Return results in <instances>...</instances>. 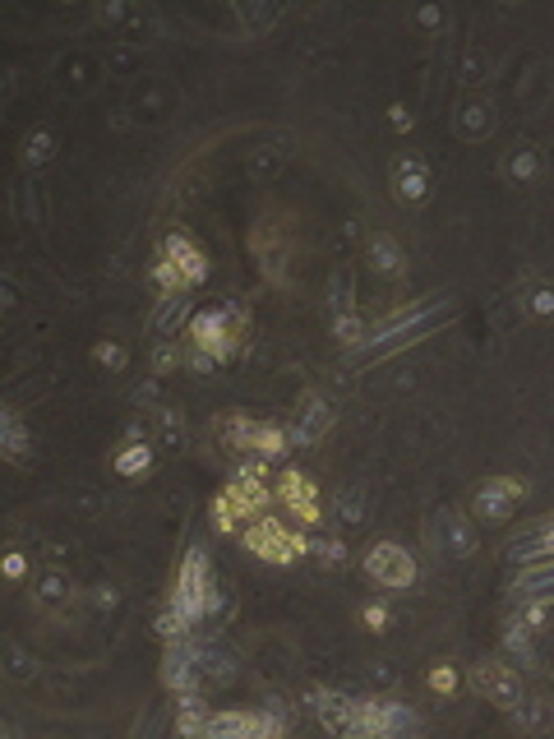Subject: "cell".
<instances>
[{
	"instance_id": "cell-1",
	"label": "cell",
	"mask_w": 554,
	"mask_h": 739,
	"mask_svg": "<svg viewBox=\"0 0 554 739\" xmlns=\"http://www.w3.org/2000/svg\"><path fill=\"white\" fill-rule=\"evenodd\" d=\"M241 546L254 559H263V564H296V559L309 555L305 531L291 527V522H282V518H272V513H259L254 522L241 527Z\"/></svg>"
},
{
	"instance_id": "cell-2",
	"label": "cell",
	"mask_w": 554,
	"mask_h": 739,
	"mask_svg": "<svg viewBox=\"0 0 554 739\" xmlns=\"http://www.w3.org/2000/svg\"><path fill=\"white\" fill-rule=\"evenodd\" d=\"M222 605V592H217V577H213V564L204 550H189L185 564H180V577H176V592H171V610H180L189 624L204 619Z\"/></svg>"
},
{
	"instance_id": "cell-3",
	"label": "cell",
	"mask_w": 554,
	"mask_h": 739,
	"mask_svg": "<svg viewBox=\"0 0 554 739\" xmlns=\"http://www.w3.org/2000/svg\"><path fill=\"white\" fill-rule=\"evenodd\" d=\"M471 684L485 703H494L499 712H512L527 703V684H522V670L503 656H485L481 666H471Z\"/></svg>"
},
{
	"instance_id": "cell-4",
	"label": "cell",
	"mask_w": 554,
	"mask_h": 739,
	"mask_svg": "<svg viewBox=\"0 0 554 739\" xmlns=\"http://www.w3.org/2000/svg\"><path fill=\"white\" fill-rule=\"evenodd\" d=\"M222 444L226 448H235V453H245V457H263V462H277L287 448H291V439L277 430V425H259V420H250V416H231V420H222Z\"/></svg>"
},
{
	"instance_id": "cell-5",
	"label": "cell",
	"mask_w": 554,
	"mask_h": 739,
	"mask_svg": "<svg viewBox=\"0 0 554 739\" xmlns=\"http://www.w3.org/2000/svg\"><path fill=\"white\" fill-rule=\"evenodd\" d=\"M365 573L383 592H407L416 582V555L407 546H398V540H379V546L365 550Z\"/></svg>"
},
{
	"instance_id": "cell-6",
	"label": "cell",
	"mask_w": 554,
	"mask_h": 739,
	"mask_svg": "<svg viewBox=\"0 0 554 739\" xmlns=\"http://www.w3.org/2000/svg\"><path fill=\"white\" fill-rule=\"evenodd\" d=\"M416 730V716L402 703H379V697H351L346 734H398Z\"/></svg>"
},
{
	"instance_id": "cell-7",
	"label": "cell",
	"mask_w": 554,
	"mask_h": 739,
	"mask_svg": "<svg viewBox=\"0 0 554 739\" xmlns=\"http://www.w3.org/2000/svg\"><path fill=\"white\" fill-rule=\"evenodd\" d=\"M522 494H527L522 481H512V476H490V481L476 490V499H471V509H476V518H481L485 527H503V522L512 518V509H518Z\"/></svg>"
},
{
	"instance_id": "cell-8",
	"label": "cell",
	"mask_w": 554,
	"mask_h": 739,
	"mask_svg": "<svg viewBox=\"0 0 554 739\" xmlns=\"http://www.w3.org/2000/svg\"><path fill=\"white\" fill-rule=\"evenodd\" d=\"M189 342H194V352H204V356H213V361H226V356L235 352V342H241V328L226 319V309H208V315L194 319Z\"/></svg>"
},
{
	"instance_id": "cell-9",
	"label": "cell",
	"mask_w": 554,
	"mask_h": 739,
	"mask_svg": "<svg viewBox=\"0 0 554 739\" xmlns=\"http://www.w3.org/2000/svg\"><path fill=\"white\" fill-rule=\"evenodd\" d=\"M204 675V651L194 647V642H171L167 647V660H162V684L171 693H194V684H199Z\"/></svg>"
},
{
	"instance_id": "cell-10",
	"label": "cell",
	"mask_w": 554,
	"mask_h": 739,
	"mask_svg": "<svg viewBox=\"0 0 554 739\" xmlns=\"http://www.w3.org/2000/svg\"><path fill=\"white\" fill-rule=\"evenodd\" d=\"M272 503H287L291 518H296L300 527H314V522H319V499H314L309 476H300V472H282V476H277Z\"/></svg>"
},
{
	"instance_id": "cell-11",
	"label": "cell",
	"mask_w": 554,
	"mask_h": 739,
	"mask_svg": "<svg viewBox=\"0 0 554 739\" xmlns=\"http://www.w3.org/2000/svg\"><path fill=\"white\" fill-rule=\"evenodd\" d=\"M392 194H398L402 204H420L429 194V167L416 158V152H402V158H392Z\"/></svg>"
},
{
	"instance_id": "cell-12",
	"label": "cell",
	"mask_w": 554,
	"mask_h": 739,
	"mask_svg": "<svg viewBox=\"0 0 554 739\" xmlns=\"http://www.w3.org/2000/svg\"><path fill=\"white\" fill-rule=\"evenodd\" d=\"M167 259L176 263V273L185 278V287H199L208 278V259H204L199 245L185 236V231H171V236H167Z\"/></svg>"
},
{
	"instance_id": "cell-13",
	"label": "cell",
	"mask_w": 554,
	"mask_h": 739,
	"mask_svg": "<svg viewBox=\"0 0 554 739\" xmlns=\"http://www.w3.org/2000/svg\"><path fill=\"white\" fill-rule=\"evenodd\" d=\"M439 550L448 559H466L471 550H476V527H471V518H462L457 509L439 513Z\"/></svg>"
},
{
	"instance_id": "cell-14",
	"label": "cell",
	"mask_w": 554,
	"mask_h": 739,
	"mask_svg": "<svg viewBox=\"0 0 554 739\" xmlns=\"http://www.w3.org/2000/svg\"><path fill=\"white\" fill-rule=\"evenodd\" d=\"M208 734H282V725H277L268 712H222V716H208Z\"/></svg>"
},
{
	"instance_id": "cell-15",
	"label": "cell",
	"mask_w": 554,
	"mask_h": 739,
	"mask_svg": "<svg viewBox=\"0 0 554 739\" xmlns=\"http://www.w3.org/2000/svg\"><path fill=\"white\" fill-rule=\"evenodd\" d=\"M328 425H333V407L324 402V398H305V407H300V425H296V430L287 435L296 448H305V444H314V439H319L324 430H328Z\"/></svg>"
},
{
	"instance_id": "cell-16",
	"label": "cell",
	"mask_w": 554,
	"mask_h": 739,
	"mask_svg": "<svg viewBox=\"0 0 554 739\" xmlns=\"http://www.w3.org/2000/svg\"><path fill=\"white\" fill-rule=\"evenodd\" d=\"M490 130H494V106H490L485 97H466L462 111H457V134L476 143V139H485Z\"/></svg>"
},
{
	"instance_id": "cell-17",
	"label": "cell",
	"mask_w": 554,
	"mask_h": 739,
	"mask_svg": "<svg viewBox=\"0 0 554 739\" xmlns=\"http://www.w3.org/2000/svg\"><path fill=\"white\" fill-rule=\"evenodd\" d=\"M365 254H370V263L379 268V273H398V268L407 263L398 236H388V231H374V236L365 241Z\"/></svg>"
},
{
	"instance_id": "cell-18",
	"label": "cell",
	"mask_w": 554,
	"mask_h": 739,
	"mask_svg": "<svg viewBox=\"0 0 554 739\" xmlns=\"http://www.w3.org/2000/svg\"><path fill=\"white\" fill-rule=\"evenodd\" d=\"M503 176L512 180V185H531L536 176H540V152L531 148V143H518L503 158Z\"/></svg>"
},
{
	"instance_id": "cell-19",
	"label": "cell",
	"mask_w": 554,
	"mask_h": 739,
	"mask_svg": "<svg viewBox=\"0 0 554 739\" xmlns=\"http://www.w3.org/2000/svg\"><path fill=\"white\" fill-rule=\"evenodd\" d=\"M69 596H74V577H69L65 568H47L42 577H37V605L56 610V605H65Z\"/></svg>"
},
{
	"instance_id": "cell-20",
	"label": "cell",
	"mask_w": 554,
	"mask_h": 739,
	"mask_svg": "<svg viewBox=\"0 0 554 739\" xmlns=\"http://www.w3.org/2000/svg\"><path fill=\"white\" fill-rule=\"evenodd\" d=\"M512 559H518V564H545V559H554V518L540 531H531L522 546H512Z\"/></svg>"
},
{
	"instance_id": "cell-21",
	"label": "cell",
	"mask_w": 554,
	"mask_h": 739,
	"mask_svg": "<svg viewBox=\"0 0 554 739\" xmlns=\"http://www.w3.org/2000/svg\"><path fill=\"white\" fill-rule=\"evenodd\" d=\"M176 730H180V734H208V707H204V697L180 693V707H176Z\"/></svg>"
},
{
	"instance_id": "cell-22",
	"label": "cell",
	"mask_w": 554,
	"mask_h": 739,
	"mask_svg": "<svg viewBox=\"0 0 554 739\" xmlns=\"http://www.w3.org/2000/svg\"><path fill=\"white\" fill-rule=\"evenodd\" d=\"M512 592H518L522 601H527V596L554 601V564H540V568H531L527 577H518V587H512Z\"/></svg>"
},
{
	"instance_id": "cell-23",
	"label": "cell",
	"mask_w": 554,
	"mask_h": 739,
	"mask_svg": "<svg viewBox=\"0 0 554 739\" xmlns=\"http://www.w3.org/2000/svg\"><path fill=\"white\" fill-rule=\"evenodd\" d=\"M333 337H337L342 346H365V342H370V324L351 309V315H337V319H333Z\"/></svg>"
},
{
	"instance_id": "cell-24",
	"label": "cell",
	"mask_w": 554,
	"mask_h": 739,
	"mask_svg": "<svg viewBox=\"0 0 554 739\" xmlns=\"http://www.w3.org/2000/svg\"><path fill=\"white\" fill-rule=\"evenodd\" d=\"M185 315H189V296H185V291H167V300H162V309H157L152 328H157V333H171Z\"/></svg>"
},
{
	"instance_id": "cell-25",
	"label": "cell",
	"mask_w": 554,
	"mask_h": 739,
	"mask_svg": "<svg viewBox=\"0 0 554 739\" xmlns=\"http://www.w3.org/2000/svg\"><path fill=\"white\" fill-rule=\"evenodd\" d=\"M309 555H314V564H319V568H346V546H342V540H333V536H314L309 540Z\"/></svg>"
},
{
	"instance_id": "cell-26",
	"label": "cell",
	"mask_w": 554,
	"mask_h": 739,
	"mask_svg": "<svg viewBox=\"0 0 554 739\" xmlns=\"http://www.w3.org/2000/svg\"><path fill=\"white\" fill-rule=\"evenodd\" d=\"M0 430H5V457L23 462L28 457V430H23V420L14 411H5V416H0Z\"/></svg>"
},
{
	"instance_id": "cell-27",
	"label": "cell",
	"mask_w": 554,
	"mask_h": 739,
	"mask_svg": "<svg viewBox=\"0 0 554 739\" xmlns=\"http://www.w3.org/2000/svg\"><path fill=\"white\" fill-rule=\"evenodd\" d=\"M337 518H342L346 527L365 522V490H361V485H346V490L337 494Z\"/></svg>"
},
{
	"instance_id": "cell-28",
	"label": "cell",
	"mask_w": 554,
	"mask_h": 739,
	"mask_svg": "<svg viewBox=\"0 0 554 739\" xmlns=\"http://www.w3.org/2000/svg\"><path fill=\"white\" fill-rule=\"evenodd\" d=\"M148 466H152V448L143 444V439H134L121 457H115V472H121V476H134V472H148Z\"/></svg>"
},
{
	"instance_id": "cell-29",
	"label": "cell",
	"mask_w": 554,
	"mask_h": 739,
	"mask_svg": "<svg viewBox=\"0 0 554 739\" xmlns=\"http://www.w3.org/2000/svg\"><path fill=\"white\" fill-rule=\"evenodd\" d=\"M503 647L522 660V666H531V629L527 624H508V633H503Z\"/></svg>"
},
{
	"instance_id": "cell-30",
	"label": "cell",
	"mask_w": 554,
	"mask_h": 739,
	"mask_svg": "<svg viewBox=\"0 0 554 739\" xmlns=\"http://www.w3.org/2000/svg\"><path fill=\"white\" fill-rule=\"evenodd\" d=\"M32 666H37V660H32L23 647H14V642L5 647V675H10V679H19V684L32 679Z\"/></svg>"
},
{
	"instance_id": "cell-31",
	"label": "cell",
	"mask_w": 554,
	"mask_h": 739,
	"mask_svg": "<svg viewBox=\"0 0 554 739\" xmlns=\"http://www.w3.org/2000/svg\"><path fill=\"white\" fill-rule=\"evenodd\" d=\"M23 162H28V167H42V162H51V134H47V130L28 134V143H23Z\"/></svg>"
},
{
	"instance_id": "cell-32",
	"label": "cell",
	"mask_w": 554,
	"mask_h": 739,
	"mask_svg": "<svg viewBox=\"0 0 554 739\" xmlns=\"http://www.w3.org/2000/svg\"><path fill=\"white\" fill-rule=\"evenodd\" d=\"M512 721H518L522 730H536V725H545V703H536V697H527L522 707H512Z\"/></svg>"
},
{
	"instance_id": "cell-33",
	"label": "cell",
	"mask_w": 554,
	"mask_h": 739,
	"mask_svg": "<svg viewBox=\"0 0 554 739\" xmlns=\"http://www.w3.org/2000/svg\"><path fill=\"white\" fill-rule=\"evenodd\" d=\"M93 356H97L102 365H111V370H125V361H130V352H125L121 342H97V346H93Z\"/></svg>"
},
{
	"instance_id": "cell-34",
	"label": "cell",
	"mask_w": 554,
	"mask_h": 739,
	"mask_svg": "<svg viewBox=\"0 0 554 739\" xmlns=\"http://www.w3.org/2000/svg\"><path fill=\"white\" fill-rule=\"evenodd\" d=\"M152 365H157V374L176 370V365H180V346H176V342H157V346H152Z\"/></svg>"
},
{
	"instance_id": "cell-35",
	"label": "cell",
	"mask_w": 554,
	"mask_h": 739,
	"mask_svg": "<svg viewBox=\"0 0 554 739\" xmlns=\"http://www.w3.org/2000/svg\"><path fill=\"white\" fill-rule=\"evenodd\" d=\"M328 300H333V315H351V278L346 273L333 278V296Z\"/></svg>"
},
{
	"instance_id": "cell-36",
	"label": "cell",
	"mask_w": 554,
	"mask_h": 739,
	"mask_svg": "<svg viewBox=\"0 0 554 739\" xmlns=\"http://www.w3.org/2000/svg\"><path fill=\"white\" fill-rule=\"evenodd\" d=\"M429 688H434V693H453V688H457V670H453V666H434V670H429Z\"/></svg>"
},
{
	"instance_id": "cell-37",
	"label": "cell",
	"mask_w": 554,
	"mask_h": 739,
	"mask_svg": "<svg viewBox=\"0 0 554 739\" xmlns=\"http://www.w3.org/2000/svg\"><path fill=\"white\" fill-rule=\"evenodd\" d=\"M162 444H167V448H180V444H185V435H180V420H176L171 411H162Z\"/></svg>"
},
{
	"instance_id": "cell-38",
	"label": "cell",
	"mask_w": 554,
	"mask_h": 739,
	"mask_svg": "<svg viewBox=\"0 0 554 739\" xmlns=\"http://www.w3.org/2000/svg\"><path fill=\"white\" fill-rule=\"evenodd\" d=\"M361 624H365V629H374V633H383V624H388V610H383L379 601H374V605H365V610H361Z\"/></svg>"
},
{
	"instance_id": "cell-39",
	"label": "cell",
	"mask_w": 554,
	"mask_h": 739,
	"mask_svg": "<svg viewBox=\"0 0 554 739\" xmlns=\"http://www.w3.org/2000/svg\"><path fill=\"white\" fill-rule=\"evenodd\" d=\"M531 315H554V287H536L531 291Z\"/></svg>"
},
{
	"instance_id": "cell-40",
	"label": "cell",
	"mask_w": 554,
	"mask_h": 739,
	"mask_svg": "<svg viewBox=\"0 0 554 739\" xmlns=\"http://www.w3.org/2000/svg\"><path fill=\"white\" fill-rule=\"evenodd\" d=\"M23 573H28V559H23L19 550H10V555H5V577H10V582H19Z\"/></svg>"
},
{
	"instance_id": "cell-41",
	"label": "cell",
	"mask_w": 554,
	"mask_h": 739,
	"mask_svg": "<svg viewBox=\"0 0 554 739\" xmlns=\"http://www.w3.org/2000/svg\"><path fill=\"white\" fill-rule=\"evenodd\" d=\"M121 596H115V587H97V605H115Z\"/></svg>"
}]
</instances>
